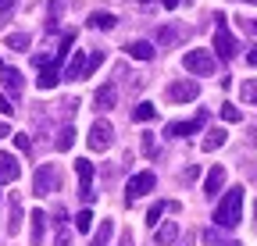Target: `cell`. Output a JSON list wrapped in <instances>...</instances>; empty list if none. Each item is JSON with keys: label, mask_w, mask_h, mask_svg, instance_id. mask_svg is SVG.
I'll use <instances>...</instances> for the list:
<instances>
[{"label": "cell", "mask_w": 257, "mask_h": 246, "mask_svg": "<svg viewBox=\"0 0 257 246\" xmlns=\"http://www.w3.org/2000/svg\"><path fill=\"white\" fill-rule=\"evenodd\" d=\"M15 146H18L22 153H29V150H32V143H29V136H25V132H15Z\"/></svg>", "instance_id": "cell-30"}, {"label": "cell", "mask_w": 257, "mask_h": 246, "mask_svg": "<svg viewBox=\"0 0 257 246\" xmlns=\"http://www.w3.org/2000/svg\"><path fill=\"white\" fill-rule=\"evenodd\" d=\"M93 221H96V218H93V210H89V207L75 214V228H79V232H89V228H93Z\"/></svg>", "instance_id": "cell-23"}, {"label": "cell", "mask_w": 257, "mask_h": 246, "mask_svg": "<svg viewBox=\"0 0 257 246\" xmlns=\"http://www.w3.org/2000/svg\"><path fill=\"white\" fill-rule=\"evenodd\" d=\"M22 175V164L15 153H0V182H15Z\"/></svg>", "instance_id": "cell-11"}, {"label": "cell", "mask_w": 257, "mask_h": 246, "mask_svg": "<svg viewBox=\"0 0 257 246\" xmlns=\"http://www.w3.org/2000/svg\"><path fill=\"white\" fill-rule=\"evenodd\" d=\"M75 171H79V193L86 196V200H93V164H89V157H79L75 161Z\"/></svg>", "instance_id": "cell-9"}, {"label": "cell", "mask_w": 257, "mask_h": 246, "mask_svg": "<svg viewBox=\"0 0 257 246\" xmlns=\"http://www.w3.org/2000/svg\"><path fill=\"white\" fill-rule=\"evenodd\" d=\"M246 65H253V68H257V47H250V54H246Z\"/></svg>", "instance_id": "cell-37"}, {"label": "cell", "mask_w": 257, "mask_h": 246, "mask_svg": "<svg viewBox=\"0 0 257 246\" xmlns=\"http://www.w3.org/2000/svg\"><path fill=\"white\" fill-rule=\"evenodd\" d=\"M111 232H114V225H111V221H100V228H96V235H93V242H89V246H107Z\"/></svg>", "instance_id": "cell-21"}, {"label": "cell", "mask_w": 257, "mask_h": 246, "mask_svg": "<svg viewBox=\"0 0 257 246\" xmlns=\"http://www.w3.org/2000/svg\"><path fill=\"white\" fill-rule=\"evenodd\" d=\"M221 186H225V168H221V164H214V168L207 171V178H204V196H218V193H221Z\"/></svg>", "instance_id": "cell-10"}, {"label": "cell", "mask_w": 257, "mask_h": 246, "mask_svg": "<svg viewBox=\"0 0 257 246\" xmlns=\"http://www.w3.org/2000/svg\"><path fill=\"white\" fill-rule=\"evenodd\" d=\"M143 153H147V157H154V153H157V143H154V136H150V132L143 136Z\"/></svg>", "instance_id": "cell-31"}, {"label": "cell", "mask_w": 257, "mask_h": 246, "mask_svg": "<svg viewBox=\"0 0 257 246\" xmlns=\"http://www.w3.org/2000/svg\"><path fill=\"white\" fill-rule=\"evenodd\" d=\"M133 118H136V121H154V118H157V107L147 100V104H140V107H136V114H133Z\"/></svg>", "instance_id": "cell-24"}, {"label": "cell", "mask_w": 257, "mask_h": 246, "mask_svg": "<svg viewBox=\"0 0 257 246\" xmlns=\"http://www.w3.org/2000/svg\"><path fill=\"white\" fill-rule=\"evenodd\" d=\"M0 79H4V86L11 89V93H22V72H15V68H4V72H0Z\"/></svg>", "instance_id": "cell-18"}, {"label": "cell", "mask_w": 257, "mask_h": 246, "mask_svg": "<svg viewBox=\"0 0 257 246\" xmlns=\"http://www.w3.org/2000/svg\"><path fill=\"white\" fill-rule=\"evenodd\" d=\"M182 65H186V72H193V75H214V57H211L207 50H189V54L182 57Z\"/></svg>", "instance_id": "cell-3"}, {"label": "cell", "mask_w": 257, "mask_h": 246, "mask_svg": "<svg viewBox=\"0 0 257 246\" xmlns=\"http://www.w3.org/2000/svg\"><path fill=\"white\" fill-rule=\"evenodd\" d=\"M4 43H8V47H11V50H25V47H29V43H32V40H29V36H25V33H11V36H8V40H4Z\"/></svg>", "instance_id": "cell-27"}, {"label": "cell", "mask_w": 257, "mask_h": 246, "mask_svg": "<svg viewBox=\"0 0 257 246\" xmlns=\"http://www.w3.org/2000/svg\"><path fill=\"white\" fill-rule=\"evenodd\" d=\"M243 4H257V0H243Z\"/></svg>", "instance_id": "cell-44"}, {"label": "cell", "mask_w": 257, "mask_h": 246, "mask_svg": "<svg viewBox=\"0 0 257 246\" xmlns=\"http://www.w3.org/2000/svg\"><path fill=\"white\" fill-rule=\"evenodd\" d=\"M54 182H57L54 164H40L36 168V178H32V196H50L54 193Z\"/></svg>", "instance_id": "cell-5"}, {"label": "cell", "mask_w": 257, "mask_h": 246, "mask_svg": "<svg viewBox=\"0 0 257 246\" xmlns=\"http://www.w3.org/2000/svg\"><path fill=\"white\" fill-rule=\"evenodd\" d=\"M0 114H4V118H11V114H15V107H11V100H4V97H0Z\"/></svg>", "instance_id": "cell-34"}, {"label": "cell", "mask_w": 257, "mask_h": 246, "mask_svg": "<svg viewBox=\"0 0 257 246\" xmlns=\"http://www.w3.org/2000/svg\"><path fill=\"white\" fill-rule=\"evenodd\" d=\"M250 29H253V33H257V22H250Z\"/></svg>", "instance_id": "cell-43"}, {"label": "cell", "mask_w": 257, "mask_h": 246, "mask_svg": "<svg viewBox=\"0 0 257 246\" xmlns=\"http://www.w3.org/2000/svg\"><path fill=\"white\" fill-rule=\"evenodd\" d=\"M214 22H218V29H214V50H218L221 61H232L236 50H239V43H236V36L229 33V25H225V15H214Z\"/></svg>", "instance_id": "cell-2"}, {"label": "cell", "mask_w": 257, "mask_h": 246, "mask_svg": "<svg viewBox=\"0 0 257 246\" xmlns=\"http://www.w3.org/2000/svg\"><path fill=\"white\" fill-rule=\"evenodd\" d=\"M4 136H11V129L4 125V121H0V139H4Z\"/></svg>", "instance_id": "cell-41"}, {"label": "cell", "mask_w": 257, "mask_h": 246, "mask_svg": "<svg viewBox=\"0 0 257 246\" xmlns=\"http://www.w3.org/2000/svg\"><path fill=\"white\" fill-rule=\"evenodd\" d=\"M243 221V186H232L225 200L214 207V225L218 228H236Z\"/></svg>", "instance_id": "cell-1"}, {"label": "cell", "mask_w": 257, "mask_h": 246, "mask_svg": "<svg viewBox=\"0 0 257 246\" xmlns=\"http://www.w3.org/2000/svg\"><path fill=\"white\" fill-rule=\"evenodd\" d=\"M75 146V129H61V136H57V150L64 153V150H72Z\"/></svg>", "instance_id": "cell-25"}, {"label": "cell", "mask_w": 257, "mask_h": 246, "mask_svg": "<svg viewBox=\"0 0 257 246\" xmlns=\"http://www.w3.org/2000/svg\"><path fill=\"white\" fill-rule=\"evenodd\" d=\"M57 79H61V68H57V65H47V68L40 72V79H36V82H40V89H54V86H57Z\"/></svg>", "instance_id": "cell-15"}, {"label": "cell", "mask_w": 257, "mask_h": 246, "mask_svg": "<svg viewBox=\"0 0 257 246\" xmlns=\"http://www.w3.org/2000/svg\"><path fill=\"white\" fill-rule=\"evenodd\" d=\"M15 8V0H0V11H11Z\"/></svg>", "instance_id": "cell-39"}, {"label": "cell", "mask_w": 257, "mask_h": 246, "mask_svg": "<svg viewBox=\"0 0 257 246\" xmlns=\"http://www.w3.org/2000/svg\"><path fill=\"white\" fill-rule=\"evenodd\" d=\"M18 228H22V203H18V200H11V221H8V232H11V235H18Z\"/></svg>", "instance_id": "cell-22"}, {"label": "cell", "mask_w": 257, "mask_h": 246, "mask_svg": "<svg viewBox=\"0 0 257 246\" xmlns=\"http://www.w3.org/2000/svg\"><path fill=\"white\" fill-rule=\"evenodd\" d=\"M239 97H243L246 104H257V79H246V82H243V89H239Z\"/></svg>", "instance_id": "cell-26"}, {"label": "cell", "mask_w": 257, "mask_h": 246, "mask_svg": "<svg viewBox=\"0 0 257 246\" xmlns=\"http://www.w3.org/2000/svg\"><path fill=\"white\" fill-rule=\"evenodd\" d=\"M114 97H118V93H114V86L107 82V86H100V89H96V97H93V104L100 107V111H107V107H114Z\"/></svg>", "instance_id": "cell-12"}, {"label": "cell", "mask_w": 257, "mask_h": 246, "mask_svg": "<svg viewBox=\"0 0 257 246\" xmlns=\"http://www.w3.org/2000/svg\"><path fill=\"white\" fill-rule=\"evenodd\" d=\"M0 72H4V61H0Z\"/></svg>", "instance_id": "cell-45"}, {"label": "cell", "mask_w": 257, "mask_h": 246, "mask_svg": "<svg viewBox=\"0 0 257 246\" xmlns=\"http://www.w3.org/2000/svg\"><path fill=\"white\" fill-rule=\"evenodd\" d=\"M136 4H154V0H136Z\"/></svg>", "instance_id": "cell-42"}, {"label": "cell", "mask_w": 257, "mask_h": 246, "mask_svg": "<svg viewBox=\"0 0 257 246\" xmlns=\"http://www.w3.org/2000/svg\"><path fill=\"white\" fill-rule=\"evenodd\" d=\"M86 61H89V54H75V61H72V65L68 68H64V79H82V72H86Z\"/></svg>", "instance_id": "cell-14"}, {"label": "cell", "mask_w": 257, "mask_h": 246, "mask_svg": "<svg viewBox=\"0 0 257 246\" xmlns=\"http://www.w3.org/2000/svg\"><path fill=\"white\" fill-rule=\"evenodd\" d=\"M175 239H179V225H175V221H168L165 228H157V242H161V246H168V242H175Z\"/></svg>", "instance_id": "cell-20"}, {"label": "cell", "mask_w": 257, "mask_h": 246, "mask_svg": "<svg viewBox=\"0 0 257 246\" xmlns=\"http://www.w3.org/2000/svg\"><path fill=\"white\" fill-rule=\"evenodd\" d=\"M200 97V82L197 79H182V82H172L168 86V100L172 104H189Z\"/></svg>", "instance_id": "cell-4"}, {"label": "cell", "mask_w": 257, "mask_h": 246, "mask_svg": "<svg viewBox=\"0 0 257 246\" xmlns=\"http://www.w3.org/2000/svg\"><path fill=\"white\" fill-rule=\"evenodd\" d=\"M121 246H133V232H121Z\"/></svg>", "instance_id": "cell-38"}, {"label": "cell", "mask_w": 257, "mask_h": 246, "mask_svg": "<svg viewBox=\"0 0 257 246\" xmlns=\"http://www.w3.org/2000/svg\"><path fill=\"white\" fill-rule=\"evenodd\" d=\"M54 246H72V239H68V232H61V228H57V239H54Z\"/></svg>", "instance_id": "cell-35"}, {"label": "cell", "mask_w": 257, "mask_h": 246, "mask_svg": "<svg viewBox=\"0 0 257 246\" xmlns=\"http://www.w3.org/2000/svg\"><path fill=\"white\" fill-rule=\"evenodd\" d=\"M175 36H179V33H175V29H168V25L157 33V40H161V43H175Z\"/></svg>", "instance_id": "cell-32"}, {"label": "cell", "mask_w": 257, "mask_h": 246, "mask_svg": "<svg viewBox=\"0 0 257 246\" xmlns=\"http://www.w3.org/2000/svg\"><path fill=\"white\" fill-rule=\"evenodd\" d=\"M218 146H225V129H211L204 139V153H214Z\"/></svg>", "instance_id": "cell-17"}, {"label": "cell", "mask_w": 257, "mask_h": 246, "mask_svg": "<svg viewBox=\"0 0 257 246\" xmlns=\"http://www.w3.org/2000/svg\"><path fill=\"white\" fill-rule=\"evenodd\" d=\"M197 175H200V168H197V164H193V168H186V171H182V178H186V182H193V178H197Z\"/></svg>", "instance_id": "cell-36"}, {"label": "cell", "mask_w": 257, "mask_h": 246, "mask_svg": "<svg viewBox=\"0 0 257 246\" xmlns=\"http://www.w3.org/2000/svg\"><path fill=\"white\" fill-rule=\"evenodd\" d=\"M29 221H32V242H40V239H43V225H47V214H43V210H32Z\"/></svg>", "instance_id": "cell-19"}, {"label": "cell", "mask_w": 257, "mask_h": 246, "mask_svg": "<svg viewBox=\"0 0 257 246\" xmlns=\"http://www.w3.org/2000/svg\"><path fill=\"white\" fill-rule=\"evenodd\" d=\"M204 121H207V111H200L193 121H172V125L165 129L168 139H182V136H193V132H200L204 129Z\"/></svg>", "instance_id": "cell-7"}, {"label": "cell", "mask_w": 257, "mask_h": 246, "mask_svg": "<svg viewBox=\"0 0 257 246\" xmlns=\"http://www.w3.org/2000/svg\"><path fill=\"white\" fill-rule=\"evenodd\" d=\"M111 136H114V132H111L107 121H96V125L89 129V150H93V153H104V150L111 146Z\"/></svg>", "instance_id": "cell-8"}, {"label": "cell", "mask_w": 257, "mask_h": 246, "mask_svg": "<svg viewBox=\"0 0 257 246\" xmlns=\"http://www.w3.org/2000/svg\"><path fill=\"white\" fill-rule=\"evenodd\" d=\"M154 186H157L154 171H140V175H133V178H128V186H125V196H128V200H140V196H147Z\"/></svg>", "instance_id": "cell-6"}, {"label": "cell", "mask_w": 257, "mask_h": 246, "mask_svg": "<svg viewBox=\"0 0 257 246\" xmlns=\"http://www.w3.org/2000/svg\"><path fill=\"white\" fill-rule=\"evenodd\" d=\"M221 118H225V121H243V111L232 107V104H221Z\"/></svg>", "instance_id": "cell-28"}, {"label": "cell", "mask_w": 257, "mask_h": 246, "mask_svg": "<svg viewBox=\"0 0 257 246\" xmlns=\"http://www.w3.org/2000/svg\"><path fill=\"white\" fill-rule=\"evenodd\" d=\"M125 50H128V54H133L136 61H150V57H154V47H150L147 40H133V43H128Z\"/></svg>", "instance_id": "cell-13"}, {"label": "cell", "mask_w": 257, "mask_h": 246, "mask_svg": "<svg viewBox=\"0 0 257 246\" xmlns=\"http://www.w3.org/2000/svg\"><path fill=\"white\" fill-rule=\"evenodd\" d=\"M61 11H64V0H50V22H57Z\"/></svg>", "instance_id": "cell-33"}, {"label": "cell", "mask_w": 257, "mask_h": 246, "mask_svg": "<svg viewBox=\"0 0 257 246\" xmlns=\"http://www.w3.org/2000/svg\"><path fill=\"white\" fill-rule=\"evenodd\" d=\"M161 4H165L168 11H175V8H179V0H161Z\"/></svg>", "instance_id": "cell-40"}, {"label": "cell", "mask_w": 257, "mask_h": 246, "mask_svg": "<svg viewBox=\"0 0 257 246\" xmlns=\"http://www.w3.org/2000/svg\"><path fill=\"white\" fill-rule=\"evenodd\" d=\"M89 25H93V29H114L118 18H114L111 11H93V15H89Z\"/></svg>", "instance_id": "cell-16"}, {"label": "cell", "mask_w": 257, "mask_h": 246, "mask_svg": "<svg viewBox=\"0 0 257 246\" xmlns=\"http://www.w3.org/2000/svg\"><path fill=\"white\" fill-rule=\"evenodd\" d=\"M165 210H168V203H154V207L147 210V225H157V218H161Z\"/></svg>", "instance_id": "cell-29"}]
</instances>
